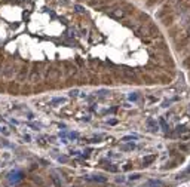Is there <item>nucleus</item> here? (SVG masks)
Listing matches in <instances>:
<instances>
[{
    "label": "nucleus",
    "instance_id": "f257e3e1",
    "mask_svg": "<svg viewBox=\"0 0 190 187\" xmlns=\"http://www.w3.org/2000/svg\"><path fill=\"white\" fill-rule=\"evenodd\" d=\"M110 16H111V18H116V19H121V18L125 16V12H123V9H121V8H116V9H113V11L110 12Z\"/></svg>",
    "mask_w": 190,
    "mask_h": 187
},
{
    "label": "nucleus",
    "instance_id": "f03ea898",
    "mask_svg": "<svg viewBox=\"0 0 190 187\" xmlns=\"http://www.w3.org/2000/svg\"><path fill=\"white\" fill-rule=\"evenodd\" d=\"M153 160H155V156H149V157H146V159H144V166H149V163L153 162Z\"/></svg>",
    "mask_w": 190,
    "mask_h": 187
},
{
    "label": "nucleus",
    "instance_id": "7ed1b4c3",
    "mask_svg": "<svg viewBox=\"0 0 190 187\" xmlns=\"http://www.w3.org/2000/svg\"><path fill=\"white\" fill-rule=\"evenodd\" d=\"M189 129L186 128V126H177V132L178 134H183V132H187Z\"/></svg>",
    "mask_w": 190,
    "mask_h": 187
},
{
    "label": "nucleus",
    "instance_id": "20e7f679",
    "mask_svg": "<svg viewBox=\"0 0 190 187\" xmlns=\"http://www.w3.org/2000/svg\"><path fill=\"white\" fill-rule=\"evenodd\" d=\"M160 126L163 128V131H168V126H166V123H165L163 119H160Z\"/></svg>",
    "mask_w": 190,
    "mask_h": 187
},
{
    "label": "nucleus",
    "instance_id": "39448f33",
    "mask_svg": "<svg viewBox=\"0 0 190 187\" xmlns=\"http://www.w3.org/2000/svg\"><path fill=\"white\" fill-rule=\"evenodd\" d=\"M74 9H77V12H85V11H83V8H82V6H79V5H76V6H74Z\"/></svg>",
    "mask_w": 190,
    "mask_h": 187
},
{
    "label": "nucleus",
    "instance_id": "423d86ee",
    "mask_svg": "<svg viewBox=\"0 0 190 187\" xmlns=\"http://www.w3.org/2000/svg\"><path fill=\"white\" fill-rule=\"evenodd\" d=\"M178 2H181V0H171L169 3H171V5H175V3H178Z\"/></svg>",
    "mask_w": 190,
    "mask_h": 187
},
{
    "label": "nucleus",
    "instance_id": "0eeeda50",
    "mask_svg": "<svg viewBox=\"0 0 190 187\" xmlns=\"http://www.w3.org/2000/svg\"><path fill=\"white\" fill-rule=\"evenodd\" d=\"M187 33H189V36H190V28H189V31H187Z\"/></svg>",
    "mask_w": 190,
    "mask_h": 187
},
{
    "label": "nucleus",
    "instance_id": "6e6552de",
    "mask_svg": "<svg viewBox=\"0 0 190 187\" xmlns=\"http://www.w3.org/2000/svg\"><path fill=\"white\" fill-rule=\"evenodd\" d=\"M189 111H190V106H189Z\"/></svg>",
    "mask_w": 190,
    "mask_h": 187
}]
</instances>
